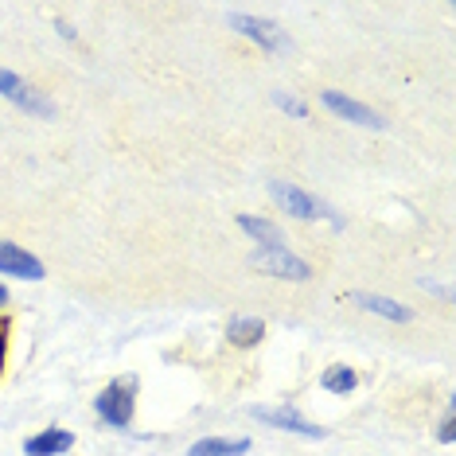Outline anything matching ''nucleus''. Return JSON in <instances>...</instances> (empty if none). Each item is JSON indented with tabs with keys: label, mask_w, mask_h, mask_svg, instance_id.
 Listing matches in <instances>:
<instances>
[{
	"label": "nucleus",
	"mask_w": 456,
	"mask_h": 456,
	"mask_svg": "<svg viewBox=\"0 0 456 456\" xmlns=\"http://www.w3.org/2000/svg\"><path fill=\"white\" fill-rule=\"evenodd\" d=\"M320 387H324L328 394H355L359 390V370L347 367V362H331V367L320 370Z\"/></svg>",
	"instance_id": "4468645a"
},
{
	"label": "nucleus",
	"mask_w": 456,
	"mask_h": 456,
	"mask_svg": "<svg viewBox=\"0 0 456 456\" xmlns=\"http://www.w3.org/2000/svg\"><path fill=\"white\" fill-rule=\"evenodd\" d=\"M254 449L250 437H219V433H207L188 449V456H246Z\"/></svg>",
	"instance_id": "ddd939ff"
},
{
	"label": "nucleus",
	"mask_w": 456,
	"mask_h": 456,
	"mask_svg": "<svg viewBox=\"0 0 456 456\" xmlns=\"http://www.w3.org/2000/svg\"><path fill=\"white\" fill-rule=\"evenodd\" d=\"M250 265L265 277H281V281H297V285L313 281V265H308L305 257H297L289 246H281V250H254Z\"/></svg>",
	"instance_id": "423d86ee"
},
{
	"label": "nucleus",
	"mask_w": 456,
	"mask_h": 456,
	"mask_svg": "<svg viewBox=\"0 0 456 456\" xmlns=\"http://www.w3.org/2000/svg\"><path fill=\"white\" fill-rule=\"evenodd\" d=\"M0 98L12 102L16 110H24L28 118H39V121L55 118V102H51L44 90H36L28 78H20L16 70H8V67H0Z\"/></svg>",
	"instance_id": "7ed1b4c3"
},
{
	"label": "nucleus",
	"mask_w": 456,
	"mask_h": 456,
	"mask_svg": "<svg viewBox=\"0 0 456 456\" xmlns=\"http://www.w3.org/2000/svg\"><path fill=\"white\" fill-rule=\"evenodd\" d=\"M351 300H355L362 313H375L382 320H390V324H410V320H413V308L402 305V300H394V297H382V293H351Z\"/></svg>",
	"instance_id": "f8f14e48"
},
{
	"label": "nucleus",
	"mask_w": 456,
	"mask_h": 456,
	"mask_svg": "<svg viewBox=\"0 0 456 456\" xmlns=\"http://www.w3.org/2000/svg\"><path fill=\"white\" fill-rule=\"evenodd\" d=\"M8 336H12V320L0 313V379H4V370H8Z\"/></svg>",
	"instance_id": "dca6fc26"
},
{
	"label": "nucleus",
	"mask_w": 456,
	"mask_h": 456,
	"mask_svg": "<svg viewBox=\"0 0 456 456\" xmlns=\"http://www.w3.org/2000/svg\"><path fill=\"white\" fill-rule=\"evenodd\" d=\"M70 449H75V433L63 425H47L24 441V456H67Z\"/></svg>",
	"instance_id": "1a4fd4ad"
},
{
	"label": "nucleus",
	"mask_w": 456,
	"mask_h": 456,
	"mask_svg": "<svg viewBox=\"0 0 456 456\" xmlns=\"http://www.w3.org/2000/svg\"><path fill=\"white\" fill-rule=\"evenodd\" d=\"M269 200H273L277 207H281L285 215H293V219H305V223H313V219H328L336 231H344V219H339L336 211L324 203V200H316V195H308L305 188H297V183H285V180H273L269 183Z\"/></svg>",
	"instance_id": "f03ea898"
},
{
	"label": "nucleus",
	"mask_w": 456,
	"mask_h": 456,
	"mask_svg": "<svg viewBox=\"0 0 456 456\" xmlns=\"http://www.w3.org/2000/svg\"><path fill=\"white\" fill-rule=\"evenodd\" d=\"M8 300H12V293H8V285H0V313L8 308Z\"/></svg>",
	"instance_id": "6ab92c4d"
},
{
	"label": "nucleus",
	"mask_w": 456,
	"mask_h": 456,
	"mask_svg": "<svg viewBox=\"0 0 456 456\" xmlns=\"http://www.w3.org/2000/svg\"><path fill=\"white\" fill-rule=\"evenodd\" d=\"M320 106L331 110L339 121H347V126H362L375 133L387 129V118H382L379 110H370L367 102H355L351 94H344V90H320Z\"/></svg>",
	"instance_id": "0eeeda50"
},
{
	"label": "nucleus",
	"mask_w": 456,
	"mask_h": 456,
	"mask_svg": "<svg viewBox=\"0 0 456 456\" xmlns=\"http://www.w3.org/2000/svg\"><path fill=\"white\" fill-rule=\"evenodd\" d=\"M437 441H441V444H452V441H456V413H452V406L444 410V418H441V425H437Z\"/></svg>",
	"instance_id": "f3484780"
},
{
	"label": "nucleus",
	"mask_w": 456,
	"mask_h": 456,
	"mask_svg": "<svg viewBox=\"0 0 456 456\" xmlns=\"http://www.w3.org/2000/svg\"><path fill=\"white\" fill-rule=\"evenodd\" d=\"M265 339V320L262 316H250V313H238L226 320V344L238 347V351H254L257 344Z\"/></svg>",
	"instance_id": "9d476101"
},
{
	"label": "nucleus",
	"mask_w": 456,
	"mask_h": 456,
	"mask_svg": "<svg viewBox=\"0 0 456 456\" xmlns=\"http://www.w3.org/2000/svg\"><path fill=\"white\" fill-rule=\"evenodd\" d=\"M137 390L141 379L137 375H118L110 379L106 387L94 394V418L113 433L133 429V418H137Z\"/></svg>",
	"instance_id": "f257e3e1"
},
{
	"label": "nucleus",
	"mask_w": 456,
	"mask_h": 456,
	"mask_svg": "<svg viewBox=\"0 0 456 456\" xmlns=\"http://www.w3.org/2000/svg\"><path fill=\"white\" fill-rule=\"evenodd\" d=\"M250 418L254 421H262V425H273V429H281V433H293V437H305V441H324L328 437V429L320 421L313 418H305L297 406H254L250 410Z\"/></svg>",
	"instance_id": "20e7f679"
},
{
	"label": "nucleus",
	"mask_w": 456,
	"mask_h": 456,
	"mask_svg": "<svg viewBox=\"0 0 456 456\" xmlns=\"http://www.w3.org/2000/svg\"><path fill=\"white\" fill-rule=\"evenodd\" d=\"M226 24H231V32L246 36L250 44L269 51V55H285V51L293 47L289 44V36L273 24V20H262V16H250V12H226Z\"/></svg>",
	"instance_id": "39448f33"
},
{
	"label": "nucleus",
	"mask_w": 456,
	"mask_h": 456,
	"mask_svg": "<svg viewBox=\"0 0 456 456\" xmlns=\"http://www.w3.org/2000/svg\"><path fill=\"white\" fill-rule=\"evenodd\" d=\"M0 277H16V281H44L47 265L32 250L16 242H0Z\"/></svg>",
	"instance_id": "6e6552de"
},
{
	"label": "nucleus",
	"mask_w": 456,
	"mask_h": 456,
	"mask_svg": "<svg viewBox=\"0 0 456 456\" xmlns=\"http://www.w3.org/2000/svg\"><path fill=\"white\" fill-rule=\"evenodd\" d=\"M55 32L67 39V44H75L78 39V32H75V24H70V20H55Z\"/></svg>",
	"instance_id": "a211bd4d"
},
{
	"label": "nucleus",
	"mask_w": 456,
	"mask_h": 456,
	"mask_svg": "<svg viewBox=\"0 0 456 456\" xmlns=\"http://www.w3.org/2000/svg\"><path fill=\"white\" fill-rule=\"evenodd\" d=\"M273 106L297 121H308V102H300L297 94H289V90H273Z\"/></svg>",
	"instance_id": "2eb2a0df"
},
{
	"label": "nucleus",
	"mask_w": 456,
	"mask_h": 456,
	"mask_svg": "<svg viewBox=\"0 0 456 456\" xmlns=\"http://www.w3.org/2000/svg\"><path fill=\"white\" fill-rule=\"evenodd\" d=\"M234 223H238V231H242V234L254 238L257 250H281V246L289 242L281 226H277L273 219H262V215H238Z\"/></svg>",
	"instance_id": "9b49d317"
}]
</instances>
